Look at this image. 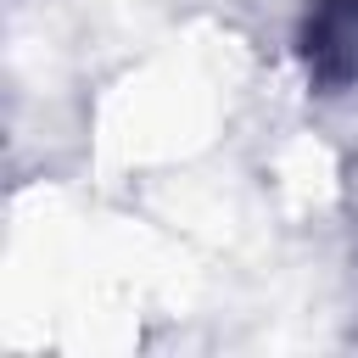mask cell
I'll use <instances>...</instances> for the list:
<instances>
[{
  "instance_id": "6da1fadb",
  "label": "cell",
  "mask_w": 358,
  "mask_h": 358,
  "mask_svg": "<svg viewBox=\"0 0 358 358\" xmlns=\"http://www.w3.org/2000/svg\"><path fill=\"white\" fill-rule=\"evenodd\" d=\"M302 56L319 84H347L358 73V0H319L302 28Z\"/></svg>"
}]
</instances>
